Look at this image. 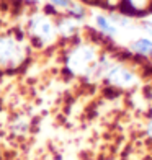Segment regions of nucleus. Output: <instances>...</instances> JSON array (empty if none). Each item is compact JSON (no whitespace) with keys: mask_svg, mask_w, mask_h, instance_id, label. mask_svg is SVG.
Instances as JSON below:
<instances>
[{"mask_svg":"<svg viewBox=\"0 0 152 160\" xmlns=\"http://www.w3.org/2000/svg\"><path fill=\"white\" fill-rule=\"evenodd\" d=\"M106 77L111 80L114 85H128L133 82V74L123 67L113 65V67L106 69Z\"/></svg>","mask_w":152,"mask_h":160,"instance_id":"f257e3e1","label":"nucleus"},{"mask_svg":"<svg viewBox=\"0 0 152 160\" xmlns=\"http://www.w3.org/2000/svg\"><path fill=\"white\" fill-rule=\"evenodd\" d=\"M20 52L18 44L10 38H2L0 39V61H13Z\"/></svg>","mask_w":152,"mask_h":160,"instance_id":"f03ea898","label":"nucleus"},{"mask_svg":"<svg viewBox=\"0 0 152 160\" xmlns=\"http://www.w3.org/2000/svg\"><path fill=\"white\" fill-rule=\"evenodd\" d=\"M131 51L136 52L137 56L142 57H152V41L147 38H139L136 39L134 42H131Z\"/></svg>","mask_w":152,"mask_h":160,"instance_id":"7ed1b4c3","label":"nucleus"},{"mask_svg":"<svg viewBox=\"0 0 152 160\" xmlns=\"http://www.w3.org/2000/svg\"><path fill=\"white\" fill-rule=\"evenodd\" d=\"M33 31L38 34L41 39H48V38H51V34L54 33V28L46 18H38V20L33 21Z\"/></svg>","mask_w":152,"mask_h":160,"instance_id":"20e7f679","label":"nucleus"},{"mask_svg":"<svg viewBox=\"0 0 152 160\" xmlns=\"http://www.w3.org/2000/svg\"><path fill=\"white\" fill-rule=\"evenodd\" d=\"M95 23H97V26H98V30L103 33V34L113 36L114 31H116V28H114V25L111 23V20H108L106 17H97Z\"/></svg>","mask_w":152,"mask_h":160,"instance_id":"39448f33","label":"nucleus"},{"mask_svg":"<svg viewBox=\"0 0 152 160\" xmlns=\"http://www.w3.org/2000/svg\"><path fill=\"white\" fill-rule=\"evenodd\" d=\"M67 13H69V17L72 20H82L85 17V8L82 5H79V3H72L69 8H67Z\"/></svg>","mask_w":152,"mask_h":160,"instance_id":"423d86ee","label":"nucleus"},{"mask_svg":"<svg viewBox=\"0 0 152 160\" xmlns=\"http://www.w3.org/2000/svg\"><path fill=\"white\" fill-rule=\"evenodd\" d=\"M51 3H53L54 7H59V8H64V10H67L69 7L72 5L70 0H49Z\"/></svg>","mask_w":152,"mask_h":160,"instance_id":"0eeeda50","label":"nucleus"},{"mask_svg":"<svg viewBox=\"0 0 152 160\" xmlns=\"http://www.w3.org/2000/svg\"><path fill=\"white\" fill-rule=\"evenodd\" d=\"M147 134L152 137V119L149 121V124H147Z\"/></svg>","mask_w":152,"mask_h":160,"instance_id":"6e6552de","label":"nucleus"}]
</instances>
